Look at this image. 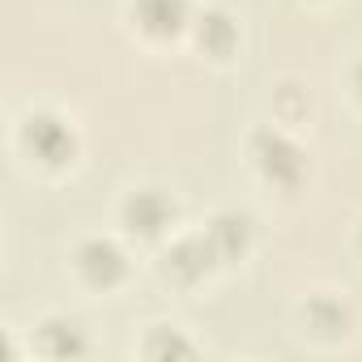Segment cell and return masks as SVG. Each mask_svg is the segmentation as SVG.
<instances>
[{
	"label": "cell",
	"mask_w": 362,
	"mask_h": 362,
	"mask_svg": "<svg viewBox=\"0 0 362 362\" xmlns=\"http://www.w3.org/2000/svg\"><path fill=\"white\" fill-rule=\"evenodd\" d=\"M188 18V5L184 0H136V22L153 35H170L179 30V22Z\"/></svg>",
	"instance_id": "6"
},
{
	"label": "cell",
	"mask_w": 362,
	"mask_h": 362,
	"mask_svg": "<svg viewBox=\"0 0 362 362\" xmlns=\"http://www.w3.org/2000/svg\"><path fill=\"white\" fill-rule=\"evenodd\" d=\"M26 145L43 158V162H64L69 153H73V132H69V124L64 119H56V115H30L26 119Z\"/></svg>",
	"instance_id": "1"
},
{
	"label": "cell",
	"mask_w": 362,
	"mask_h": 362,
	"mask_svg": "<svg viewBox=\"0 0 362 362\" xmlns=\"http://www.w3.org/2000/svg\"><path fill=\"white\" fill-rule=\"evenodd\" d=\"M256 158H260L264 175L277 179V184H294V179L303 175V153L281 132H260L256 136Z\"/></svg>",
	"instance_id": "2"
},
{
	"label": "cell",
	"mask_w": 362,
	"mask_h": 362,
	"mask_svg": "<svg viewBox=\"0 0 362 362\" xmlns=\"http://www.w3.org/2000/svg\"><path fill=\"white\" fill-rule=\"evenodd\" d=\"M43 349L47 354H56V358H69V354H81L86 349V341H81V332H77V324H47L43 328Z\"/></svg>",
	"instance_id": "8"
},
{
	"label": "cell",
	"mask_w": 362,
	"mask_h": 362,
	"mask_svg": "<svg viewBox=\"0 0 362 362\" xmlns=\"http://www.w3.org/2000/svg\"><path fill=\"white\" fill-rule=\"evenodd\" d=\"M205 26H201V43H209L214 52H226L230 47V39H235V26H230V18H222V13H209V18H201Z\"/></svg>",
	"instance_id": "9"
},
{
	"label": "cell",
	"mask_w": 362,
	"mask_h": 362,
	"mask_svg": "<svg viewBox=\"0 0 362 362\" xmlns=\"http://www.w3.org/2000/svg\"><path fill=\"white\" fill-rule=\"evenodd\" d=\"M354 86H358V94H362V64L354 69Z\"/></svg>",
	"instance_id": "11"
},
{
	"label": "cell",
	"mask_w": 362,
	"mask_h": 362,
	"mask_svg": "<svg viewBox=\"0 0 362 362\" xmlns=\"http://www.w3.org/2000/svg\"><path fill=\"white\" fill-rule=\"evenodd\" d=\"M77 264L81 273L94 281V286H111L124 277V252L111 243V239H90L81 252H77Z\"/></svg>",
	"instance_id": "3"
},
{
	"label": "cell",
	"mask_w": 362,
	"mask_h": 362,
	"mask_svg": "<svg viewBox=\"0 0 362 362\" xmlns=\"http://www.w3.org/2000/svg\"><path fill=\"white\" fill-rule=\"evenodd\" d=\"M209 243H214V252H218V260H226V256H239L243 252V243H247V222L243 218H218L214 226H209Z\"/></svg>",
	"instance_id": "7"
},
{
	"label": "cell",
	"mask_w": 362,
	"mask_h": 362,
	"mask_svg": "<svg viewBox=\"0 0 362 362\" xmlns=\"http://www.w3.org/2000/svg\"><path fill=\"white\" fill-rule=\"evenodd\" d=\"M145 349H149V354H184V358L192 354V345H188L184 337H179V332H166V328H158L153 341H149Z\"/></svg>",
	"instance_id": "10"
},
{
	"label": "cell",
	"mask_w": 362,
	"mask_h": 362,
	"mask_svg": "<svg viewBox=\"0 0 362 362\" xmlns=\"http://www.w3.org/2000/svg\"><path fill=\"white\" fill-rule=\"evenodd\" d=\"M214 260H218V252H214L209 235H197V239H184V243L170 252V273H175L179 281H197Z\"/></svg>",
	"instance_id": "5"
},
{
	"label": "cell",
	"mask_w": 362,
	"mask_h": 362,
	"mask_svg": "<svg viewBox=\"0 0 362 362\" xmlns=\"http://www.w3.org/2000/svg\"><path fill=\"white\" fill-rule=\"evenodd\" d=\"M170 201L162 197V192H153V188H145V192H136L128 205H124V218H128V226L132 230H141V235H158L166 222H170Z\"/></svg>",
	"instance_id": "4"
}]
</instances>
